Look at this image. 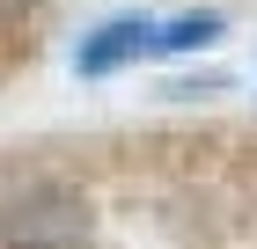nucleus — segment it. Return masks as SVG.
<instances>
[{"label":"nucleus","instance_id":"2","mask_svg":"<svg viewBox=\"0 0 257 249\" xmlns=\"http://www.w3.org/2000/svg\"><path fill=\"white\" fill-rule=\"evenodd\" d=\"M220 37V15H177V22H155V52H198V44Z\"/></svg>","mask_w":257,"mask_h":249},{"label":"nucleus","instance_id":"1","mask_svg":"<svg viewBox=\"0 0 257 249\" xmlns=\"http://www.w3.org/2000/svg\"><path fill=\"white\" fill-rule=\"evenodd\" d=\"M140 52H155V22L147 15H118V22H103V30H88L74 52V74L103 81V74H118V66H133Z\"/></svg>","mask_w":257,"mask_h":249}]
</instances>
